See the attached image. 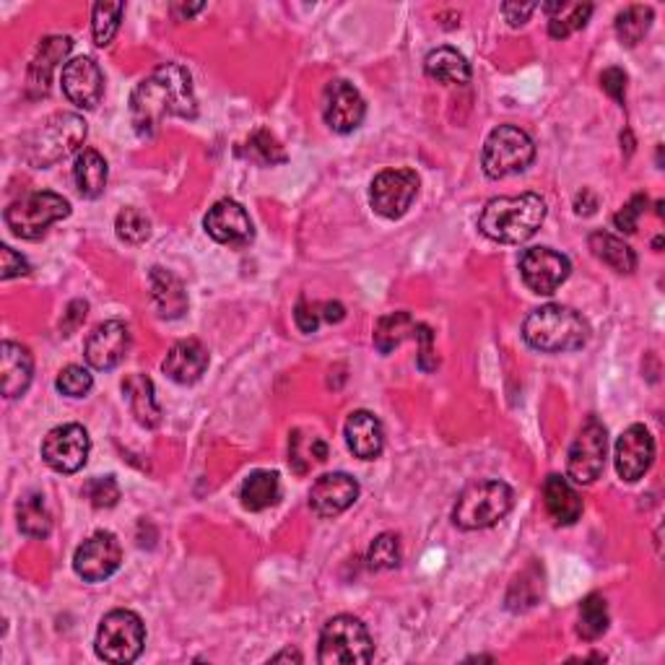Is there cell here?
Listing matches in <instances>:
<instances>
[{
    "instance_id": "46",
    "label": "cell",
    "mask_w": 665,
    "mask_h": 665,
    "mask_svg": "<svg viewBox=\"0 0 665 665\" xmlns=\"http://www.w3.org/2000/svg\"><path fill=\"white\" fill-rule=\"evenodd\" d=\"M414 338L421 343V351H419V370H421V372H435L437 367H440V359H437L435 349H431V338H435V332H431L429 325L416 323Z\"/></svg>"
},
{
    "instance_id": "14",
    "label": "cell",
    "mask_w": 665,
    "mask_h": 665,
    "mask_svg": "<svg viewBox=\"0 0 665 665\" xmlns=\"http://www.w3.org/2000/svg\"><path fill=\"white\" fill-rule=\"evenodd\" d=\"M123 564V549L112 533H94L76 549L74 570L87 583H102L115 575Z\"/></svg>"
},
{
    "instance_id": "10",
    "label": "cell",
    "mask_w": 665,
    "mask_h": 665,
    "mask_svg": "<svg viewBox=\"0 0 665 665\" xmlns=\"http://www.w3.org/2000/svg\"><path fill=\"white\" fill-rule=\"evenodd\" d=\"M606 450H608V435L606 427L596 416H590L577 431L575 442L570 448L567 458V473L575 484H593L600 478L606 469Z\"/></svg>"
},
{
    "instance_id": "35",
    "label": "cell",
    "mask_w": 665,
    "mask_h": 665,
    "mask_svg": "<svg viewBox=\"0 0 665 665\" xmlns=\"http://www.w3.org/2000/svg\"><path fill=\"white\" fill-rule=\"evenodd\" d=\"M416 320L408 313H391L380 317L374 328V346L380 353H393L406 338H414Z\"/></svg>"
},
{
    "instance_id": "8",
    "label": "cell",
    "mask_w": 665,
    "mask_h": 665,
    "mask_svg": "<svg viewBox=\"0 0 665 665\" xmlns=\"http://www.w3.org/2000/svg\"><path fill=\"white\" fill-rule=\"evenodd\" d=\"M70 216V203L58 193H30L5 208V226L21 239H40L53 224Z\"/></svg>"
},
{
    "instance_id": "48",
    "label": "cell",
    "mask_w": 665,
    "mask_h": 665,
    "mask_svg": "<svg viewBox=\"0 0 665 665\" xmlns=\"http://www.w3.org/2000/svg\"><path fill=\"white\" fill-rule=\"evenodd\" d=\"M600 87L608 97L617 99L619 104H624V94H627V74L621 68H608L600 76Z\"/></svg>"
},
{
    "instance_id": "18",
    "label": "cell",
    "mask_w": 665,
    "mask_h": 665,
    "mask_svg": "<svg viewBox=\"0 0 665 665\" xmlns=\"http://www.w3.org/2000/svg\"><path fill=\"white\" fill-rule=\"evenodd\" d=\"M655 460V440L653 435L642 427V424H632L624 435L617 440V473L621 481H640L650 471Z\"/></svg>"
},
{
    "instance_id": "25",
    "label": "cell",
    "mask_w": 665,
    "mask_h": 665,
    "mask_svg": "<svg viewBox=\"0 0 665 665\" xmlns=\"http://www.w3.org/2000/svg\"><path fill=\"white\" fill-rule=\"evenodd\" d=\"M148 284H151V300L157 307L159 317L165 320H177L188 313V292L185 284L167 268H151L148 273Z\"/></svg>"
},
{
    "instance_id": "29",
    "label": "cell",
    "mask_w": 665,
    "mask_h": 665,
    "mask_svg": "<svg viewBox=\"0 0 665 665\" xmlns=\"http://www.w3.org/2000/svg\"><path fill=\"white\" fill-rule=\"evenodd\" d=\"M325 460H328V444H325L323 437L304 429H294L289 435V465H292L296 476H304Z\"/></svg>"
},
{
    "instance_id": "21",
    "label": "cell",
    "mask_w": 665,
    "mask_h": 665,
    "mask_svg": "<svg viewBox=\"0 0 665 665\" xmlns=\"http://www.w3.org/2000/svg\"><path fill=\"white\" fill-rule=\"evenodd\" d=\"M70 49H74V40L70 37H47L40 42L37 53H34L30 63V74H26V91L32 97L47 94L55 68L68 58Z\"/></svg>"
},
{
    "instance_id": "51",
    "label": "cell",
    "mask_w": 665,
    "mask_h": 665,
    "mask_svg": "<svg viewBox=\"0 0 665 665\" xmlns=\"http://www.w3.org/2000/svg\"><path fill=\"white\" fill-rule=\"evenodd\" d=\"M271 661H273V663H279V661H296V663H302V655H300V653H294V650H286V653L273 655Z\"/></svg>"
},
{
    "instance_id": "34",
    "label": "cell",
    "mask_w": 665,
    "mask_h": 665,
    "mask_svg": "<svg viewBox=\"0 0 665 665\" xmlns=\"http://www.w3.org/2000/svg\"><path fill=\"white\" fill-rule=\"evenodd\" d=\"M16 520L19 530L30 539H47L49 530H53V515L45 505L42 494H26L16 507Z\"/></svg>"
},
{
    "instance_id": "40",
    "label": "cell",
    "mask_w": 665,
    "mask_h": 665,
    "mask_svg": "<svg viewBox=\"0 0 665 665\" xmlns=\"http://www.w3.org/2000/svg\"><path fill=\"white\" fill-rule=\"evenodd\" d=\"M123 3H97L91 13V32H94L97 47H110L112 40L120 30V19H123Z\"/></svg>"
},
{
    "instance_id": "41",
    "label": "cell",
    "mask_w": 665,
    "mask_h": 665,
    "mask_svg": "<svg viewBox=\"0 0 665 665\" xmlns=\"http://www.w3.org/2000/svg\"><path fill=\"white\" fill-rule=\"evenodd\" d=\"M115 229H117V237L127 245H140V243H146L148 237H151V222H148V216L138 208H123V211H120Z\"/></svg>"
},
{
    "instance_id": "24",
    "label": "cell",
    "mask_w": 665,
    "mask_h": 665,
    "mask_svg": "<svg viewBox=\"0 0 665 665\" xmlns=\"http://www.w3.org/2000/svg\"><path fill=\"white\" fill-rule=\"evenodd\" d=\"M346 444L359 460H377L385 450V429L370 412H353L346 419Z\"/></svg>"
},
{
    "instance_id": "28",
    "label": "cell",
    "mask_w": 665,
    "mask_h": 665,
    "mask_svg": "<svg viewBox=\"0 0 665 665\" xmlns=\"http://www.w3.org/2000/svg\"><path fill=\"white\" fill-rule=\"evenodd\" d=\"M424 70H427L429 79L448 83V87H465L473 76L469 58L452 47L431 49L424 60Z\"/></svg>"
},
{
    "instance_id": "17",
    "label": "cell",
    "mask_w": 665,
    "mask_h": 665,
    "mask_svg": "<svg viewBox=\"0 0 665 665\" xmlns=\"http://www.w3.org/2000/svg\"><path fill=\"white\" fill-rule=\"evenodd\" d=\"M63 94L81 110H94L104 97V74L91 58H76L63 68Z\"/></svg>"
},
{
    "instance_id": "38",
    "label": "cell",
    "mask_w": 665,
    "mask_h": 665,
    "mask_svg": "<svg viewBox=\"0 0 665 665\" xmlns=\"http://www.w3.org/2000/svg\"><path fill=\"white\" fill-rule=\"evenodd\" d=\"M608 629V604L604 596H587L579 606V619H577V634L587 642H596L606 634Z\"/></svg>"
},
{
    "instance_id": "44",
    "label": "cell",
    "mask_w": 665,
    "mask_h": 665,
    "mask_svg": "<svg viewBox=\"0 0 665 665\" xmlns=\"http://www.w3.org/2000/svg\"><path fill=\"white\" fill-rule=\"evenodd\" d=\"M83 494L97 509H110L120 501V486L112 476H97L83 486Z\"/></svg>"
},
{
    "instance_id": "49",
    "label": "cell",
    "mask_w": 665,
    "mask_h": 665,
    "mask_svg": "<svg viewBox=\"0 0 665 665\" xmlns=\"http://www.w3.org/2000/svg\"><path fill=\"white\" fill-rule=\"evenodd\" d=\"M505 16H507V21H509V26H522L528 21V16L530 13L536 11V5L533 3H526V5H520V3H505Z\"/></svg>"
},
{
    "instance_id": "9",
    "label": "cell",
    "mask_w": 665,
    "mask_h": 665,
    "mask_svg": "<svg viewBox=\"0 0 665 665\" xmlns=\"http://www.w3.org/2000/svg\"><path fill=\"white\" fill-rule=\"evenodd\" d=\"M146 627L138 613L112 611L102 619L97 632V655L108 663H133L144 653Z\"/></svg>"
},
{
    "instance_id": "32",
    "label": "cell",
    "mask_w": 665,
    "mask_h": 665,
    "mask_svg": "<svg viewBox=\"0 0 665 665\" xmlns=\"http://www.w3.org/2000/svg\"><path fill=\"white\" fill-rule=\"evenodd\" d=\"M587 243H590L593 255L598 260H604L608 268H613L617 273H634L636 255L624 239L608 235V232H593Z\"/></svg>"
},
{
    "instance_id": "5",
    "label": "cell",
    "mask_w": 665,
    "mask_h": 665,
    "mask_svg": "<svg viewBox=\"0 0 665 665\" xmlns=\"http://www.w3.org/2000/svg\"><path fill=\"white\" fill-rule=\"evenodd\" d=\"M512 489L505 481H478L460 494L452 509V522L463 530H484L505 520L512 509Z\"/></svg>"
},
{
    "instance_id": "4",
    "label": "cell",
    "mask_w": 665,
    "mask_h": 665,
    "mask_svg": "<svg viewBox=\"0 0 665 665\" xmlns=\"http://www.w3.org/2000/svg\"><path fill=\"white\" fill-rule=\"evenodd\" d=\"M87 140V123L76 112H58L37 125V131L26 138L24 157L32 167L47 169L76 154Z\"/></svg>"
},
{
    "instance_id": "15",
    "label": "cell",
    "mask_w": 665,
    "mask_h": 665,
    "mask_svg": "<svg viewBox=\"0 0 665 665\" xmlns=\"http://www.w3.org/2000/svg\"><path fill=\"white\" fill-rule=\"evenodd\" d=\"M367 104L359 89L349 81H330L323 94V117L330 131L349 136L364 123Z\"/></svg>"
},
{
    "instance_id": "50",
    "label": "cell",
    "mask_w": 665,
    "mask_h": 665,
    "mask_svg": "<svg viewBox=\"0 0 665 665\" xmlns=\"http://www.w3.org/2000/svg\"><path fill=\"white\" fill-rule=\"evenodd\" d=\"M87 309H89V304L87 302H74L68 307V320L60 325V330H63V336H70V330H76L79 328V323L83 320V317H87Z\"/></svg>"
},
{
    "instance_id": "23",
    "label": "cell",
    "mask_w": 665,
    "mask_h": 665,
    "mask_svg": "<svg viewBox=\"0 0 665 665\" xmlns=\"http://www.w3.org/2000/svg\"><path fill=\"white\" fill-rule=\"evenodd\" d=\"M34 372V359L26 346L5 341L0 346V387L9 401L19 398L26 393L32 382Z\"/></svg>"
},
{
    "instance_id": "11",
    "label": "cell",
    "mask_w": 665,
    "mask_h": 665,
    "mask_svg": "<svg viewBox=\"0 0 665 665\" xmlns=\"http://www.w3.org/2000/svg\"><path fill=\"white\" fill-rule=\"evenodd\" d=\"M419 193V174L414 169H385L372 180L370 203L380 216L401 218Z\"/></svg>"
},
{
    "instance_id": "20",
    "label": "cell",
    "mask_w": 665,
    "mask_h": 665,
    "mask_svg": "<svg viewBox=\"0 0 665 665\" xmlns=\"http://www.w3.org/2000/svg\"><path fill=\"white\" fill-rule=\"evenodd\" d=\"M359 499V484L349 473H325L309 489V507L317 518H338Z\"/></svg>"
},
{
    "instance_id": "37",
    "label": "cell",
    "mask_w": 665,
    "mask_h": 665,
    "mask_svg": "<svg viewBox=\"0 0 665 665\" xmlns=\"http://www.w3.org/2000/svg\"><path fill=\"white\" fill-rule=\"evenodd\" d=\"M653 9L650 5H629L617 16V34L621 40V45L627 47H636L642 40H645V34L650 32V26H653Z\"/></svg>"
},
{
    "instance_id": "27",
    "label": "cell",
    "mask_w": 665,
    "mask_h": 665,
    "mask_svg": "<svg viewBox=\"0 0 665 665\" xmlns=\"http://www.w3.org/2000/svg\"><path fill=\"white\" fill-rule=\"evenodd\" d=\"M123 395L127 408L136 416V421L146 429H157L161 424V408L157 395H154V382L146 374H127L123 380Z\"/></svg>"
},
{
    "instance_id": "7",
    "label": "cell",
    "mask_w": 665,
    "mask_h": 665,
    "mask_svg": "<svg viewBox=\"0 0 665 665\" xmlns=\"http://www.w3.org/2000/svg\"><path fill=\"white\" fill-rule=\"evenodd\" d=\"M536 159V146L526 131L515 125H499L497 131L489 133L481 154V165H484L486 177L501 180V177L526 172Z\"/></svg>"
},
{
    "instance_id": "22",
    "label": "cell",
    "mask_w": 665,
    "mask_h": 665,
    "mask_svg": "<svg viewBox=\"0 0 665 665\" xmlns=\"http://www.w3.org/2000/svg\"><path fill=\"white\" fill-rule=\"evenodd\" d=\"M165 374L177 385H195L208 370V349L198 338L174 343L165 359Z\"/></svg>"
},
{
    "instance_id": "31",
    "label": "cell",
    "mask_w": 665,
    "mask_h": 665,
    "mask_svg": "<svg viewBox=\"0 0 665 665\" xmlns=\"http://www.w3.org/2000/svg\"><path fill=\"white\" fill-rule=\"evenodd\" d=\"M239 499L243 507L250 512H263V509L273 507L281 499V478L273 471H255L243 481L239 489Z\"/></svg>"
},
{
    "instance_id": "26",
    "label": "cell",
    "mask_w": 665,
    "mask_h": 665,
    "mask_svg": "<svg viewBox=\"0 0 665 665\" xmlns=\"http://www.w3.org/2000/svg\"><path fill=\"white\" fill-rule=\"evenodd\" d=\"M543 505L556 526H575L583 515V497L575 492V486L562 476H549L543 484Z\"/></svg>"
},
{
    "instance_id": "16",
    "label": "cell",
    "mask_w": 665,
    "mask_h": 665,
    "mask_svg": "<svg viewBox=\"0 0 665 665\" xmlns=\"http://www.w3.org/2000/svg\"><path fill=\"white\" fill-rule=\"evenodd\" d=\"M131 351V330L125 323L120 320H108L97 325L87 338L83 353H87L89 367H94L99 372H110L123 362Z\"/></svg>"
},
{
    "instance_id": "36",
    "label": "cell",
    "mask_w": 665,
    "mask_h": 665,
    "mask_svg": "<svg viewBox=\"0 0 665 665\" xmlns=\"http://www.w3.org/2000/svg\"><path fill=\"white\" fill-rule=\"evenodd\" d=\"M346 317V309L341 302H307L302 300L294 309L296 328L302 332H317L320 323H341Z\"/></svg>"
},
{
    "instance_id": "19",
    "label": "cell",
    "mask_w": 665,
    "mask_h": 665,
    "mask_svg": "<svg viewBox=\"0 0 665 665\" xmlns=\"http://www.w3.org/2000/svg\"><path fill=\"white\" fill-rule=\"evenodd\" d=\"M203 226L211 237L216 239L218 245H229V247H247L252 243L255 229L247 211L239 206L237 201H218L214 208H208L206 218H203Z\"/></svg>"
},
{
    "instance_id": "2",
    "label": "cell",
    "mask_w": 665,
    "mask_h": 665,
    "mask_svg": "<svg viewBox=\"0 0 665 665\" xmlns=\"http://www.w3.org/2000/svg\"><path fill=\"white\" fill-rule=\"evenodd\" d=\"M546 218V201L536 193L492 198L478 216L481 235L499 245H520L541 229Z\"/></svg>"
},
{
    "instance_id": "43",
    "label": "cell",
    "mask_w": 665,
    "mask_h": 665,
    "mask_svg": "<svg viewBox=\"0 0 665 665\" xmlns=\"http://www.w3.org/2000/svg\"><path fill=\"white\" fill-rule=\"evenodd\" d=\"M58 391L63 395H68V398H83V395H89L91 387H94V377H91L89 370H83L79 364H70L58 374Z\"/></svg>"
},
{
    "instance_id": "3",
    "label": "cell",
    "mask_w": 665,
    "mask_h": 665,
    "mask_svg": "<svg viewBox=\"0 0 665 665\" xmlns=\"http://www.w3.org/2000/svg\"><path fill=\"white\" fill-rule=\"evenodd\" d=\"M522 338L530 349L541 353L579 351L590 341V325L579 313L564 304H546L533 309L522 325Z\"/></svg>"
},
{
    "instance_id": "13",
    "label": "cell",
    "mask_w": 665,
    "mask_h": 665,
    "mask_svg": "<svg viewBox=\"0 0 665 665\" xmlns=\"http://www.w3.org/2000/svg\"><path fill=\"white\" fill-rule=\"evenodd\" d=\"M570 258L551 247H530L520 258V275L533 294H554L570 279Z\"/></svg>"
},
{
    "instance_id": "45",
    "label": "cell",
    "mask_w": 665,
    "mask_h": 665,
    "mask_svg": "<svg viewBox=\"0 0 665 665\" xmlns=\"http://www.w3.org/2000/svg\"><path fill=\"white\" fill-rule=\"evenodd\" d=\"M645 208H647V198L642 193L634 195L632 201H629L627 206L621 208L617 216H613V226H617V229H621V232H627V235H634L636 222H640V216L645 214Z\"/></svg>"
},
{
    "instance_id": "6",
    "label": "cell",
    "mask_w": 665,
    "mask_h": 665,
    "mask_svg": "<svg viewBox=\"0 0 665 665\" xmlns=\"http://www.w3.org/2000/svg\"><path fill=\"white\" fill-rule=\"evenodd\" d=\"M374 655L372 636L353 617H336L323 627L317 661L323 665H364Z\"/></svg>"
},
{
    "instance_id": "42",
    "label": "cell",
    "mask_w": 665,
    "mask_h": 665,
    "mask_svg": "<svg viewBox=\"0 0 665 665\" xmlns=\"http://www.w3.org/2000/svg\"><path fill=\"white\" fill-rule=\"evenodd\" d=\"M401 539L395 533H382L372 541L370 554H367V562H370L372 570H395L401 564Z\"/></svg>"
},
{
    "instance_id": "12",
    "label": "cell",
    "mask_w": 665,
    "mask_h": 665,
    "mask_svg": "<svg viewBox=\"0 0 665 665\" xmlns=\"http://www.w3.org/2000/svg\"><path fill=\"white\" fill-rule=\"evenodd\" d=\"M91 450V440L81 424H63L47 431L42 442V458L53 471L76 473L87 465Z\"/></svg>"
},
{
    "instance_id": "39",
    "label": "cell",
    "mask_w": 665,
    "mask_h": 665,
    "mask_svg": "<svg viewBox=\"0 0 665 665\" xmlns=\"http://www.w3.org/2000/svg\"><path fill=\"white\" fill-rule=\"evenodd\" d=\"M245 157L260 167H273V165H281V161H286L284 148H281V144L275 140L273 133H268L266 127L255 131L250 140H247Z\"/></svg>"
},
{
    "instance_id": "1",
    "label": "cell",
    "mask_w": 665,
    "mask_h": 665,
    "mask_svg": "<svg viewBox=\"0 0 665 665\" xmlns=\"http://www.w3.org/2000/svg\"><path fill=\"white\" fill-rule=\"evenodd\" d=\"M198 99L190 70L180 63H167L144 79L131 97V120L140 138H151L167 117L193 120Z\"/></svg>"
},
{
    "instance_id": "33",
    "label": "cell",
    "mask_w": 665,
    "mask_h": 665,
    "mask_svg": "<svg viewBox=\"0 0 665 665\" xmlns=\"http://www.w3.org/2000/svg\"><path fill=\"white\" fill-rule=\"evenodd\" d=\"M543 11L549 13V34L554 40H564L579 32L593 16L590 3H546Z\"/></svg>"
},
{
    "instance_id": "47",
    "label": "cell",
    "mask_w": 665,
    "mask_h": 665,
    "mask_svg": "<svg viewBox=\"0 0 665 665\" xmlns=\"http://www.w3.org/2000/svg\"><path fill=\"white\" fill-rule=\"evenodd\" d=\"M30 273V263L26 258H21L16 250H11L9 245L0 247V279L9 281L16 279V275H26Z\"/></svg>"
},
{
    "instance_id": "30",
    "label": "cell",
    "mask_w": 665,
    "mask_h": 665,
    "mask_svg": "<svg viewBox=\"0 0 665 665\" xmlns=\"http://www.w3.org/2000/svg\"><path fill=\"white\" fill-rule=\"evenodd\" d=\"M108 161L94 148H83V151L76 157L74 165V182L79 188V193L83 198H99L108 188Z\"/></svg>"
}]
</instances>
